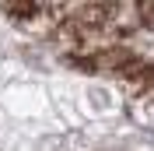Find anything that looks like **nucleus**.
Segmentation results:
<instances>
[{
	"instance_id": "nucleus-1",
	"label": "nucleus",
	"mask_w": 154,
	"mask_h": 151,
	"mask_svg": "<svg viewBox=\"0 0 154 151\" xmlns=\"http://www.w3.org/2000/svg\"><path fill=\"white\" fill-rule=\"evenodd\" d=\"M4 11H14V14H18V18H28V11H38V4H18V0H14V4H4Z\"/></svg>"
}]
</instances>
